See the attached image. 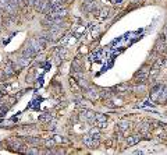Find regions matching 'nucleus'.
Segmentation results:
<instances>
[{"label":"nucleus","mask_w":167,"mask_h":155,"mask_svg":"<svg viewBox=\"0 0 167 155\" xmlns=\"http://www.w3.org/2000/svg\"><path fill=\"white\" fill-rule=\"evenodd\" d=\"M137 80L138 81H141V83H145L148 78H149V69H146V67H144V69L141 70L139 73H137Z\"/></svg>","instance_id":"f257e3e1"},{"label":"nucleus","mask_w":167,"mask_h":155,"mask_svg":"<svg viewBox=\"0 0 167 155\" xmlns=\"http://www.w3.org/2000/svg\"><path fill=\"white\" fill-rule=\"evenodd\" d=\"M95 120H98L99 123H106L107 122V117L105 115H99L98 113V115H95Z\"/></svg>","instance_id":"f03ea898"},{"label":"nucleus","mask_w":167,"mask_h":155,"mask_svg":"<svg viewBox=\"0 0 167 155\" xmlns=\"http://www.w3.org/2000/svg\"><path fill=\"white\" fill-rule=\"evenodd\" d=\"M138 140H139V137H138V135H135V137H130V139L127 140V142H128L130 145H132V144H135Z\"/></svg>","instance_id":"7ed1b4c3"},{"label":"nucleus","mask_w":167,"mask_h":155,"mask_svg":"<svg viewBox=\"0 0 167 155\" xmlns=\"http://www.w3.org/2000/svg\"><path fill=\"white\" fill-rule=\"evenodd\" d=\"M26 152H28V154H38V150L36 148H30V150H26Z\"/></svg>","instance_id":"20e7f679"},{"label":"nucleus","mask_w":167,"mask_h":155,"mask_svg":"<svg viewBox=\"0 0 167 155\" xmlns=\"http://www.w3.org/2000/svg\"><path fill=\"white\" fill-rule=\"evenodd\" d=\"M164 36H167V24H166V28H164Z\"/></svg>","instance_id":"39448f33"}]
</instances>
